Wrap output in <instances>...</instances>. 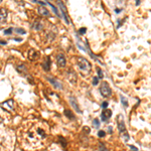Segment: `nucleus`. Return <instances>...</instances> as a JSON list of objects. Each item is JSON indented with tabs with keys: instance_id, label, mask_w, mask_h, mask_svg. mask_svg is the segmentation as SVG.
Listing matches in <instances>:
<instances>
[{
	"instance_id": "f257e3e1",
	"label": "nucleus",
	"mask_w": 151,
	"mask_h": 151,
	"mask_svg": "<svg viewBox=\"0 0 151 151\" xmlns=\"http://www.w3.org/2000/svg\"><path fill=\"white\" fill-rule=\"evenodd\" d=\"M77 64H78V67L80 69V71L82 72L83 76H88L90 75L91 69H92V65L88 60H86L85 57H78L77 60Z\"/></svg>"
},
{
	"instance_id": "f03ea898",
	"label": "nucleus",
	"mask_w": 151,
	"mask_h": 151,
	"mask_svg": "<svg viewBox=\"0 0 151 151\" xmlns=\"http://www.w3.org/2000/svg\"><path fill=\"white\" fill-rule=\"evenodd\" d=\"M100 93L103 97H111L112 95V90H111L110 86L107 82H102L101 86H100Z\"/></svg>"
},
{
	"instance_id": "7ed1b4c3",
	"label": "nucleus",
	"mask_w": 151,
	"mask_h": 151,
	"mask_svg": "<svg viewBox=\"0 0 151 151\" xmlns=\"http://www.w3.org/2000/svg\"><path fill=\"white\" fill-rule=\"evenodd\" d=\"M57 5L60 7V16L62 18H64V20L66 21L67 24H69V16L67 14V10H66V7H65L64 3L62 1H59L57 2Z\"/></svg>"
},
{
	"instance_id": "20e7f679",
	"label": "nucleus",
	"mask_w": 151,
	"mask_h": 151,
	"mask_svg": "<svg viewBox=\"0 0 151 151\" xmlns=\"http://www.w3.org/2000/svg\"><path fill=\"white\" fill-rule=\"evenodd\" d=\"M2 109H4V110L6 111H12L14 110V100L13 99H9L7 101L3 102V103L0 105Z\"/></svg>"
},
{
	"instance_id": "39448f33",
	"label": "nucleus",
	"mask_w": 151,
	"mask_h": 151,
	"mask_svg": "<svg viewBox=\"0 0 151 151\" xmlns=\"http://www.w3.org/2000/svg\"><path fill=\"white\" fill-rule=\"evenodd\" d=\"M117 124H118V129H119L121 134L127 132L126 126H125V123H124V118H123L122 115H118L117 116Z\"/></svg>"
},
{
	"instance_id": "423d86ee",
	"label": "nucleus",
	"mask_w": 151,
	"mask_h": 151,
	"mask_svg": "<svg viewBox=\"0 0 151 151\" xmlns=\"http://www.w3.org/2000/svg\"><path fill=\"white\" fill-rule=\"evenodd\" d=\"M69 103H71V105L73 106V108L75 109V111L77 113H82V110H81L80 106H79V103H78V101H77L76 97H74V96L69 97Z\"/></svg>"
},
{
	"instance_id": "0eeeda50",
	"label": "nucleus",
	"mask_w": 151,
	"mask_h": 151,
	"mask_svg": "<svg viewBox=\"0 0 151 151\" xmlns=\"http://www.w3.org/2000/svg\"><path fill=\"white\" fill-rule=\"evenodd\" d=\"M46 79H47L48 82L52 84V85L55 88V89H60V90L62 89V85L60 84V81L57 80L55 78H52V77H46Z\"/></svg>"
},
{
	"instance_id": "6e6552de",
	"label": "nucleus",
	"mask_w": 151,
	"mask_h": 151,
	"mask_svg": "<svg viewBox=\"0 0 151 151\" xmlns=\"http://www.w3.org/2000/svg\"><path fill=\"white\" fill-rule=\"evenodd\" d=\"M39 55H40V53L36 52L34 48H30L28 50V59L30 60H36L39 57Z\"/></svg>"
},
{
	"instance_id": "1a4fd4ad",
	"label": "nucleus",
	"mask_w": 151,
	"mask_h": 151,
	"mask_svg": "<svg viewBox=\"0 0 151 151\" xmlns=\"http://www.w3.org/2000/svg\"><path fill=\"white\" fill-rule=\"evenodd\" d=\"M50 65H52V60H50V57H45V60H43V64H41V67L45 69V72H48L50 69Z\"/></svg>"
},
{
	"instance_id": "9d476101",
	"label": "nucleus",
	"mask_w": 151,
	"mask_h": 151,
	"mask_svg": "<svg viewBox=\"0 0 151 151\" xmlns=\"http://www.w3.org/2000/svg\"><path fill=\"white\" fill-rule=\"evenodd\" d=\"M8 17V11L6 8H1L0 9V23L6 22Z\"/></svg>"
},
{
	"instance_id": "9b49d317",
	"label": "nucleus",
	"mask_w": 151,
	"mask_h": 151,
	"mask_svg": "<svg viewBox=\"0 0 151 151\" xmlns=\"http://www.w3.org/2000/svg\"><path fill=\"white\" fill-rule=\"evenodd\" d=\"M66 57H65V55H62V53H60L59 55L57 57V66L60 67V68H64L65 66H66Z\"/></svg>"
},
{
	"instance_id": "f8f14e48",
	"label": "nucleus",
	"mask_w": 151,
	"mask_h": 151,
	"mask_svg": "<svg viewBox=\"0 0 151 151\" xmlns=\"http://www.w3.org/2000/svg\"><path fill=\"white\" fill-rule=\"evenodd\" d=\"M111 116H112V111L109 110V109H105V110L103 111V113L101 114V118L104 122H107V121L111 118Z\"/></svg>"
},
{
	"instance_id": "ddd939ff",
	"label": "nucleus",
	"mask_w": 151,
	"mask_h": 151,
	"mask_svg": "<svg viewBox=\"0 0 151 151\" xmlns=\"http://www.w3.org/2000/svg\"><path fill=\"white\" fill-rule=\"evenodd\" d=\"M68 79L72 84H75L74 80L77 81V75H76V73H75V71H74V69H69V71H68Z\"/></svg>"
},
{
	"instance_id": "4468645a",
	"label": "nucleus",
	"mask_w": 151,
	"mask_h": 151,
	"mask_svg": "<svg viewBox=\"0 0 151 151\" xmlns=\"http://www.w3.org/2000/svg\"><path fill=\"white\" fill-rule=\"evenodd\" d=\"M32 28L35 29V30H40L43 28V22H40V20H35L32 24Z\"/></svg>"
},
{
	"instance_id": "2eb2a0df",
	"label": "nucleus",
	"mask_w": 151,
	"mask_h": 151,
	"mask_svg": "<svg viewBox=\"0 0 151 151\" xmlns=\"http://www.w3.org/2000/svg\"><path fill=\"white\" fill-rule=\"evenodd\" d=\"M38 11V13L41 16H45V17H46V16H50V11H48L47 9L45 8V7H39Z\"/></svg>"
},
{
	"instance_id": "dca6fc26",
	"label": "nucleus",
	"mask_w": 151,
	"mask_h": 151,
	"mask_svg": "<svg viewBox=\"0 0 151 151\" xmlns=\"http://www.w3.org/2000/svg\"><path fill=\"white\" fill-rule=\"evenodd\" d=\"M120 101H121V103H122V105L124 106V108H127L128 107V100H127L126 97H124L123 95H121L120 96Z\"/></svg>"
},
{
	"instance_id": "f3484780",
	"label": "nucleus",
	"mask_w": 151,
	"mask_h": 151,
	"mask_svg": "<svg viewBox=\"0 0 151 151\" xmlns=\"http://www.w3.org/2000/svg\"><path fill=\"white\" fill-rule=\"evenodd\" d=\"M16 69H17V72L19 74H25V73H26V68H25V65H20V66H18L17 68H16Z\"/></svg>"
},
{
	"instance_id": "a211bd4d",
	"label": "nucleus",
	"mask_w": 151,
	"mask_h": 151,
	"mask_svg": "<svg viewBox=\"0 0 151 151\" xmlns=\"http://www.w3.org/2000/svg\"><path fill=\"white\" fill-rule=\"evenodd\" d=\"M12 32H14V28H13V27H9V28L4 29L3 34H4V35H11V34H12Z\"/></svg>"
},
{
	"instance_id": "6ab92c4d",
	"label": "nucleus",
	"mask_w": 151,
	"mask_h": 151,
	"mask_svg": "<svg viewBox=\"0 0 151 151\" xmlns=\"http://www.w3.org/2000/svg\"><path fill=\"white\" fill-rule=\"evenodd\" d=\"M46 4H48V6H50V7L52 8L53 12H55V14H57V16H59V17H62V16H60V13L59 12V10H57V7H55V6L53 5V4H52V3H48V2H46Z\"/></svg>"
},
{
	"instance_id": "aec40b11",
	"label": "nucleus",
	"mask_w": 151,
	"mask_h": 151,
	"mask_svg": "<svg viewBox=\"0 0 151 151\" xmlns=\"http://www.w3.org/2000/svg\"><path fill=\"white\" fill-rule=\"evenodd\" d=\"M14 32H15V33H17V34H25V33H26L25 29L19 28V27H17V28H14Z\"/></svg>"
},
{
	"instance_id": "412c9836",
	"label": "nucleus",
	"mask_w": 151,
	"mask_h": 151,
	"mask_svg": "<svg viewBox=\"0 0 151 151\" xmlns=\"http://www.w3.org/2000/svg\"><path fill=\"white\" fill-rule=\"evenodd\" d=\"M99 151H109V149L106 147L105 144L102 143V142H100L99 143Z\"/></svg>"
},
{
	"instance_id": "4be33fe9",
	"label": "nucleus",
	"mask_w": 151,
	"mask_h": 151,
	"mask_svg": "<svg viewBox=\"0 0 151 151\" xmlns=\"http://www.w3.org/2000/svg\"><path fill=\"white\" fill-rule=\"evenodd\" d=\"M100 121L98 119H94L93 120V126H94V128H96V129H99L100 128Z\"/></svg>"
},
{
	"instance_id": "5701e85b",
	"label": "nucleus",
	"mask_w": 151,
	"mask_h": 151,
	"mask_svg": "<svg viewBox=\"0 0 151 151\" xmlns=\"http://www.w3.org/2000/svg\"><path fill=\"white\" fill-rule=\"evenodd\" d=\"M65 115H66L68 118H69V119H75L74 115L72 114V112H71L69 110H65Z\"/></svg>"
},
{
	"instance_id": "b1692460",
	"label": "nucleus",
	"mask_w": 151,
	"mask_h": 151,
	"mask_svg": "<svg viewBox=\"0 0 151 151\" xmlns=\"http://www.w3.org/2000/svg\"><path fill=\"white\" fill-rule=\"evenodd\" d=\"M121 138H122L124 141H128L130 139V136H129V134L127 133V132H125V133L121 134Z\"/></svg>"
},
{
	"instance_id": "393cba45",
	"label": "nucleus",
	"mask_w": 151,
	"mask_h": 151,
	"mask_svg": "<svg viewBox=\"0 0 151 151\" xmlns=\"http://www.w3.org/2000/svg\"><path fill=\"white\" fill-rule=\"evenodd\" d=\"M97 71H98V78H99V79H103V78H104L103 71H102V69H100V68H98V69H97Z\"/></svg>"
},
{
	"instance_id": "a878e982",
	"label": "nucleus",
	"mask_w": 151,
	"mask_h": 151,
	"mask_svg": "<svg viewBox=\"0 0 151 151\" xmlns=\"http://www.w3.org/2000/svg\"><path fill=\"white\" fill-rule=\"evenodd\" d=\"M99 81H100V79L98 78V77H94V79H93V85L97 86L99 84Z\"/></svg>"
},
{
	"instance_id": "bb28decb",
	"label": "nucleus",
	"mask_w": 151,
	"mask_h": 151,
	"mask_svg": "<svg viewBox=\"0 0 151 151\" xmlns=\"http://www.w3.org/2000/svg\"><path fill=\"white\" fill-rule=\"evenodd\" d=\"M86 31H87V28H85V27H83V28L79 29V32H80V34H85Z\"/></svg>"
},
{
	"instance_id": "cd10ccee",
	"label": "nucleus",
	"mask_w": 151,
	"mask_h": 151,
	"mask_svg": "<svg viewBox=\"0 0 151 151\" xmlns=\"http://www.w3.org/2000/svg\"><path fill=\"white\" fill-rule=\"evenodd\" d=\"M106 135V132L105 131H99L98 132V136L99 137H104Z\"/></svg>"
},
{
	"instance_id": "c85d7f7f",
	"label": "nucleus",
	"mask_w": 151,
	"mask_h": 151,
	"mask_svg": "<svg viewBox=\"0 0 151 151\" xmlns=\"http://www.w3.org/2000/svg\"><path fill=\"white\" fill-rule=\"evenodd\" d=\"M129 146V148L131 149V151H138V148L135 147L134 145H128Z\"/></svg>"
},
{
	"instance_id": "c756f323",
	"label": "nucleus",
	"mask_w": 151,
	"mask_h": 151,
	"mask_svg": "<svg viewBox=\"0 0 151 151\" xmlns=\"http://www.w3.org/2000/svg\"><path fill=\"white\" fill-rule=\"evenodd\" d=\"M107 107H108V102H103L102 103V108L105 110V109H107Z\"/></svg>"
},
{
	"instance_id": "7c9ffc66",
	"label": "nucleus",
	"mask_w": 151,
	"mask_h": 151,
	"mask_svg": "<svg viewBox=\"0 0 151 151\" xmlns=\"http://www.w3.org/2000/svg\"><path fill=\"white\" fill-rule=\"evenodd\" d=\"M108 132H109L110 134L113 133V127H112V126H109V127H108Z\"/></svg>"
},
{
	"instance_id": "2f4dec72",
	"label": "nucleus",
	"mask_w": 151,
	"mask_h": 151,
	"mask_svg": "<svg viewBox=\"0 0 151 151\" xmlns=\"http://www.w3.org/2000/svg\"><path fill=\"white\" fill-rule=\"evenodd\" d=\"M38 133H39V134H41V136H43V137H45V133L43 131V130L39 129V130H38Z\"/></svg>"
},
{
	"instance_id": "473e14b6",
	"label": "nucleus",
	"mask_w": 151,
	"mask_h": 151,
	"mask_svg": "<svg viewBox=\"0 0 151 151\" xmlns=\"http://www.w3.org/2000/svg\"><path fill=\"white\" fill-rule=\"evenodd\" d=\"M122 10H123L122 8H121V9H120V8H116V9H115V12H116V13H120V12H122Z\"/></svg>"
},
{
	"instance_id": "72a5a7b5",
	"label": "nucleus",
	"mask_w": 151,
	"mask_h": 151,
	"mask_svg": "<svg viewBox=\"0 0 151 151\" xmlns=\"http://www.w3.org/2000/svg\"><path fill=\"white\" fill-rule=\"evenodd\" d=\"M6 43H6L5 40H0V45H5Z\"/></svg>"
},
{
	"instance_id": "f704fd0d",
	"label": "nucleus",
	"mask_w": 151,
	"mask_h": 151,
	"mask_svg": "<svg viewBox=\"0 0 151 151\" xmlns=\"http://www.w3.org/2000/svg\"><path fill=\"white\" fill-rule=\"evenodd\" d=\"M135 4H136V5H137V6H138V5H139V4H140V0H137V1H136V3H135Z\"/></svg>"
},
{
	"instance_id": "c9c22d12",
	"label": "nucleus",
	"mask_w": 151,
	"mask_h": 151,
	"mask_svg": "<svg viewBox=\"0 0 151 151\" xmlns=\"http://www.w3.org/2000/svg\"><path fill=\"white\" fill-rule=\"evenodd\" d=\"M0 3H1V1H0Z\"/></svg>"
}]
</instances>
